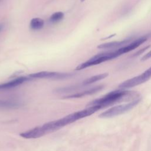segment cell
I'll list each match as a JSON object with an SVG mask.
<instances>
[{
  "label": "cell",
  "instance_id": "obj_1",
  "mask_svg": "<svg viewBox=\"0 0 151 151\" xmlns=\"http://www.w3.org/2000/svg\"><path fill=\"white\" fill-rule=\"evenodd\" d=\"M100 106H91L85 109L69 114L64 117L47 122L42 126H37L20 133L24 139H37L50 133L80 119L88 117L101 109Z\"/></svg>",
  "mask_w": 151,
  "mask_h": 151
},
{
  "label": "cell",
  "instance_id": "obj_2",
  "mask_svg": "<svg viewBox=\"0 0 151 151\" xmlns=\"http://www.w3.org/2000/svg\"><path fill=\"white\" fill-rule=\"evenodd\" d=\"M136 96V94L133 91H129L127 90L119 89L111 91L100 98L91 101L87 104V106H100L103 108L117 102L127 101L128 99H131L133 97H137Z\"/></svg>",
  "mask_w": 151,
  "mask_h": 151
},
{
  "label": "cell",
  "instance_id": "obj_3",
  "mask_svg": "<svg viewBox=\"0 0 151 151\" xmlns=\"http://www.w3.org/2000/svg\"><path fill=\"white\" fill-rule=\"evenodd\" d=\"M120 55H121L118 49H116V50H114V51L101 52L95 55L92 58L89 59L88 61L83 63H81V64L78 65L76 67V70H80L93 65H96L101 64L103 62H106V61L114 59Z\"/></svg>",
  "mask_w": 151,
  "mask_h": 151
},
{
  "label": "cell",
  "instance_id": "obj_4",
  "mask_svg": "<svg viewBox=\"0 0 151 151\" xmlns=\"http://www.w3.org/2000/svg\"><path fill=\"white\" fill-rule=\"evenodd\" d=\"M140 98H137L130 102L113 106L101 113L99 117L100 118H110L123 114L134 108L140 102Z\"/></svg>",
  "mask_w": 151,
  "mask_h": 151
},
{
  "label": "cell",
  "instance_id": "obj_5",
  "mask_svg": "<svg viewBox=\"0 0 151 151\" xmlns=\"http://www.w3.org/2000/svg\"><path fill=\"white\" fill-rule=\"evenodd\" d=\"M150 78L151 67H150L142 74L123 81L118 86V87L119 88V89L122 90L129 89L145 83L146 81H148Z\"/></svg>",
  "mask_w": 151,
  "mask_h": 151
},
{
  "label": "cell",
  "instance_id": "obj_6",
  "mask_svg": "<svg viewBox=\"0 0 151 151\" xmlns=\"http://www.w3.org/2000/svg\"><path fill=\"white\" fill-rule=\"evenodd\" d=\"M74 74L70 73H58L52 71H40L29 75L32 78H52L56 80L70 78Z\"/></svg>",
  "mask_w": 151,
  "mask_h": 151
},
{
  "label": "cell",
  "instance_id": "obj_7",
  "mask_svg": "<svg viewBox=\"0 0 151 151\" xmlns=\"http://www.w3.org/2000/svg\"><path fill=\"white\" fill-rule=\"evenodd\" d=\"M32 78L30 77H19L13 79L11 81H9L6 83L0 84V91L1 90H6L11 88H13L15 87H17L25 81H29Z\"/></svg>",
  "mask_w": 151,
  "mask_h": 151
},
{
  "label": "cell",
  "instance_id": "obj_8",
  "mask_svg": "<svg viewBox=\"0 0 151 151\" xmlns=\"http://www.w3.org/2000/svg\"><path fill=\"white\" fill-rule=\"evenodd\" d=\"M104 88V86L102 85L97 86L96 87H91L90 88H88L87 90H86L83 91L78 92L77 93H74L73 94L68 95L67 96L64 97V99H75V98H80L86 96H88V95H91L93 94H95L100 91H101L103 88Z\"/></svg>",
  "mask_w": 151,
  "mask_h": 151
},
{
  "label": "cell",
  "instance_id": "obj_9",
  "mask_svg": "<svg viewBox=\"0 0 151 151\" xmlns=\"http://www.w3.org/2000/svg\"><path fill=\"white\" fill-rule=\"evenodd\" d=\"M130 42V39L128 38L126 40L119 41H112L109 42H106L104 44H100L97 46L98 48L100 49H111L120 48Z\"/></svg>",
  "mask_w": 151,
  "mask_h": 151
},
{
  "label": "cell",
  "instance_id": "obj_10",
  "mask_svg": "<svg viewBox=\"0 0 151 151\" xmlns=\"http://www.w3.org/2000/svg\"><path fill=\"white\" fill-rule=\"evenodd\" d=\"M108 76H109V74L107 73H101V74H99L90 77L88 78H87L86 80H85L82 83V85L83 86H87V85L91 84L92 83H94L95 82H97L98 81H100L101 80H103V79L106 78Z\"/></svg>",
  "mask_w": 151,
  "mask_h": 151
},
{
  "label": "cell",
  "instance_id": "obj_11",
  "mask_svg": "<svg viewBox=\"0 0 151 151\" xmlns=\"http://www.w3.org/2000/svg\"><path fill=\"white\" fill-rule=\"evenodd\" d=\"M44 25V21L40 18H34L30 21L29 26L33 30H38L41 29Z\"/></svg>",
  "mask_w": 151,
  "mask_h": 151
},
{
  "label": "cell",
  "instance_id": "obj_12",
  "mask_svg": "<svg viewBox=\"0 0 151 151\" xmlns=\"http://www.w3.org/2000/svg\"><path fill=\"white\" fill-rule=\"evenodd\" d=\"M80 87H81V86H80V85L70 86H68V87H61V88H56L55 90V92L58 93H69V92L74 91L76 90H77Z\"/></svg>",
  "mask_w": 151,
  "mask_h": 151
},
{
  "label": "cell",
  "instance_id": "obj_13",
  "mask_svg": "<svg viewBox=\"0 0 151 151\" xmlns=\"http://www.w3.org/2000/svg\"><path fill=\"white\" fill-rule=\"evenodd\" d=\"M19 106V103L14 101L0 100V107L4 108H15Z\"/></svg>",
  "mask_w": 151,
  "mask_h": 151
},
{
  "label": "cell",
  "instance_id": "obj_14",
  "mask_svg": "<svg viewBox=\"0 0 151 151\" xmlns=\"http://www.w3.org/2000/svg\"><path fill=\"white\" fill-rule=\"evenodd\" d=\"M64 13L62 12H56L52 14L50 18V21L51 22H57L62 20L64 18Z\"/></svg>",
  "mask_w": 151,
  "mask_h": 151
},
{
  "label": "cell",
  "instance_id": "obj_15",
  "mask_svg": "<svg viewBox=\"0 0 151 151\" xmlns=\"http://www.w3.org/2000/svg\"><path fill=\"white\" fill-rule=\"evenodd\" d=\"M150 58H151V50L149 51L147 53H146L145 55H144L142 57L141 61H146V60L149 59Z\"/></svg>",
  "mask_w": 151,
  "mask_h": 151
},
{
  "label": "cell",
  "instance_id": "obj_16",
  "mask_svg": "<svg viewBox=\"0 0 151 151\" xmlns=\"http://www.w3.org/2000/svg\"><path fill=\"white\" fill-rule=\"evenodd\" d=\"M150 47V45H149V46H147V47H145V48H142V50H139L138 52H136L135 54H134V56H136V55H140V54H142L145 50H146L147 48H149Z\"/></svg>",
  "mask_w": 151,
  "mask_h": 151
},
{
  "label": "cell",
  "instance_id": "obj_17",
  "mask_svg": "<svg viewBox=\"0 0 151 151\" xmlns=\"http://www.w3.org/2000/svg\"><path fill=\"white\" fill-rule=\"evenodd\" d=\"M3 27H4L3 25H2V24H1V25H0V32H1V30L2 29Z\"/></svg>",
  "mask_w": 151,
  "mask_h": 151
},
{
  "label": "cell",
  "instance_id": "obj_18",
  "mask_svg": "<svg viewBox=\"0 0 151 151\" xmlns=\"http://www.w3.org/2000/svg\"><path fill=\"white\" fill-rule=\"evenodd\" d=\"M85 0H80V1L81 2H84Z\"/></svg>",
  "mask_w": 151,
  "mask_h": 151
}]
</instances>
